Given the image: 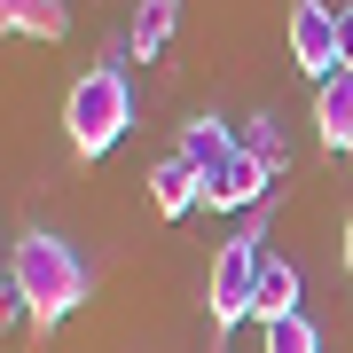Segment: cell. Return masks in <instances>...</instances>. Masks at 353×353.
I'll use <instances>...</instances> for the list:
<instances>
[{
  "label": "cell",
  "mask_w": 353,
  "mask_h": 353,
  "mask_svg": "<svg viewBox=\"0 0 353 353\" xmlns=\"http://www.w3.org/2000/svg\"><path fill=\"white\" fill-rule=\"evenodd\" d=\"M8 283H16L24 322L39 330V338H48V330L71 314V306H87V259H79L63 236H48V228H24V236H16Z\"/></svg>",
  "instance_id": "obj_1"
},
{
  "label": "cell",
  "mask_w": 353,
  "mask_h": 353,
  "mask_svg": "<svg viewBox=\"0 0 353 353\" xmlns=\"http://www.w3.org/2000/svg\"><path fill=\"white\" fill-rule=\"evenodd\" d=\"M259 267H267V220H243L236 236L212 252V275H204V314H212V345L228 353L243 322L259 306Z\"/></svg>",
  "instance_id": "obj_2"
},
{
  "label": "cell",
  "mask_w": 353,
  "mask_h": 353,
  "mask_svg": "<svg viewBox=\"0 0 353 353\" xmlns=\"http://www.w3.org/2000/svg\"><path fill=\"white\" fill-rule=\"evenodd\" d=\"M126 126H134V87H126V71H118V63L79 71V87L63 94V134H71V150H79V157H102Z\"/></svg>",
  "instance_id": "obj_3"
},
{
  "label": "cell",
  "mask_w": 353,
  "mask_h": 353,
  "mask_svg": "<svg viewBox=\"0 0 353 353\" xmlns=\"http://www.w3.org/2000/svg\"><path fill=\"white\" fill-rule=\"evenodd\" d=\"M290 55H299V71L314 79H338L345 55H338V8H322V0H290Z\"/></svg>",
  "instance_id": "obj_4"
},
{
  "label": "cell",
  "mask_w": 353,
  "mask_h": 353,
  "mask_svg": "<svg viewBox=\"0 0 353 353\" xmlns=\"http://www.w3.org/2000/svg\"><path fill=\"white\" fill-rule=\"evenodd\" d=\"M267 173H275L267 157L236 150V157H228V165H220L212 181H204V204H212V212H252V204L267 196Z\"/></svg>",
  "instance_id": "obj_5"
},
{
  "label": "cell",
  "mask_w": 353,
  "mask_h": 353,
  "mask_svg": "<svg viewBox=\"0 0 353 353\" xmlns=\"http://www.w3.org/2000/svg\"><path fill=\"white\" fill-rule=\"evenodd\" d=\"M314 134H322L330 157L353 165V71H338V79H322V87H314Z\"/></svg>",
  "instance_id": "obj_6"
},
{
  "label": "cell",
  "mask_w": 353,
  "mask_h": 353,
  "mask_svg": "<svg viewBox=\"0 0 353 353\" xmlns=\"http://www.w3.org/2000/svg\"><path fill=\"white\" fill-rule=\"evenodd\" d=\"M150 204H157V220L196 212V204H204V173H196L181 150H173V157H157V165H150Z\"/></svg>",
  "instance_id": "obj_7"
},
{
  "label": "cell",
  "mask_w": 353,
  "mask_h": 353,
  "mask_svg": "<svg viewBox=\"0 0 353 353\" xmlns=\"http://www.w3.org/2000/svg\"><path fill=\"white\" fill-rule=\"evenodd\" d=\"M173 32H181V0H141L134 24H126V55L134 63H157V55L173 48Z\"/></svg>",
  "instance_id": "obj_8"
},
{
  "label": "cell",
  "mask_w": 353,
  "mask_h": 353,
  "mask_svg": "<svg viewBox=\"0 0 353 353\" xmlns=\"http://www.w3.org/2000/svg\"><path fill=\"white\" fill-rule=\"evenodd\" d=\"M236 150H243V141L228 134V118H212V110H204V118H189V126H181V157H189V165H196L204 181H212V173H220V165L236 157Z\"/></svg>",
  "instance_id": "obj_9"
},
{
  "label": "cell",
  "mask_w": 353,
  "mask_h": 353,
  "mask_svg": "<svg viewBox=\"0 0 353 353\" xmlns=\"http://www.w3.org/2000/svg\"><path fill=\"white\" fill-rule=\"evenodd\" d=\"M290 314H299V267L267 252V267H259V306H252V322H259V330H275V322H290Z\"/></svg>",
  "instance_id": "obj_10"
},
{
  "label": "cell",
  "mask_w": 353,
  "mask_h": 353,
  "mask_svg": "<svg viewBox=\"0 0 353 353\" xmlns=\"http://www.w3.org/2000/svg\"><path fill=\"white\" fill-rule=\"evenodd\" d=\"M0 24L16 39H63L71 16H63V0H0Z\"/></svg>",
  "instance_id": "obj_11"
},
{
  "label": "cell",
  "mask_w": 353,
  "mask_h": 353,
  "mask_svg": "<svg viewBox=\"0 0 353 353\" xmlns=\"http://www.w3.org/2000/svg\"><path fill=\"white\" fill-rule=\"evenodd\" d=\"M267 353H322V338H314V322H306V314H290V322L267 330Z\"/></svg>",
  "instance_id": "obj_12"
},
{
  "label": "cell",
  "mask_w": 353,
  "mask_h": 353,
  "mask_svg": "<svg viewBox=\"0 0 353 353\" xmlns=\"http://www.w3.org/2000/svg\"><path fill=\"white\" fill-rule=\"evenodd\" d=\"M243 150H252V157H267V165H283V126H275V118H252V126H243Z\"/></svg>",
  "instance_id": "obj_13"
},
{
  "label": "cell",
  "mask_w": 353,
  "mask_h": 353,
  "mask_svg": "<svg viewBox=\"0 0 353 353\" xmlns=\"http://www.w3.org/2000/svg\"><path fill=\"white\" fill-rule=\"evenodd\" d=\"M338 55H345V71H353V0L338 8Z\"/></svg>",
  "instance_id": "obj_14"
},
{
  "label": "cell",
  "mask_w": 353,
  "mask_h": 353,
  "mask_svg": "<svg viewBox=\"0 0 353 353\" xmlns=\"http://www.w3.org/2000/svg\"><path fill=\"white\" fill-rule=\"evenodd\" d=\"M345 275H353V220H345Z\"/></svg>",
  "instance_id": "obj_15"
}]
</instances>
